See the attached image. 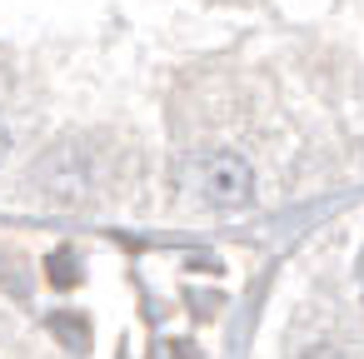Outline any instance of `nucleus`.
Masks as SVG:
<instances>
[{
    "label": "nucleus",
    "instance_id": "f257e3e1",
    "mask_svg": "<svg viewBox=\"0 0 364 359\" xmlns=\"http://www.w3.org/2000/svg\"><path fill=\"white\" fill-rule=\"evenodd\" d=\"M185 190L210 210H240L255 200V170L245 165V155L215 150L185 165Z\"/></svg>",
    "mask_w": 364,
    "mask_h": 359
},
{
    "label": "nucleus",
    "instance_id": "f03ea898",
    "mask_svg": "<svg viewBox=\"0 0 364 359\" xmlns=\"http://www.w3.org/2000/svg\"><path fill=\"white\" fill-rule=\"evenodd\" d=\"M55 324H60V334H65V339H70V344H80V349H85V344H90V334H85V319H70V314H60V319H55Z\"/></svg>",
    "mask_w": 364,
    "mask_h": 359
},
{
    "label": "nucleus",
    "instance_id": "7ed1b4c3",
    "mask_svg": "<svg viewBox=\"0 0 364 359\" xmlns=\"http://www.w3.org/2000/svg\"><path fill=\"white\" fill-rule=\"evenodd\" d=\"M50 269H55V279H70V259H65V254H55Z\"/></svg>",
    "mask_w": 364,
    "mask_h": 359
},
{
    "label": "nucleus",
    "instance_id": "20e7f679",
    "mask_svg": "<svg viewBox=\"0 0 364 359\" xmlns=\"http://www.w3.org/2000/svg\"><path fill=\"white\" fill-rule=\"evenodd\" d=\"M354 274H359V294H364V254H359V269Z\"/></svg>",
    "mask_w": 364,
    "mask_h": 359
}]
</instances>
